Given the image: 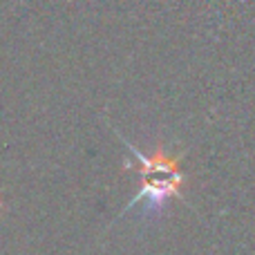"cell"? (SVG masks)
Segmentation results:
<instances>
[{"instance_id":"cell-1","label":"cell","mask_w":255,"mask_h":255,"mask_svg":"<svg viewBox=\"0 0 255 255\" xmlns=\"http://www.w3.org/2000/svg\"><path fill=\"white\" fill-rule=\"evenodd\" d=\"M130 152L139 161V175H141V193L134 202L145 199L150 206H161V202L177 195L181 184V172L177 168L175 159L168 157L161 150H157L152 157H145L134 145H130Z\"/></svg>"}]
</instances>
